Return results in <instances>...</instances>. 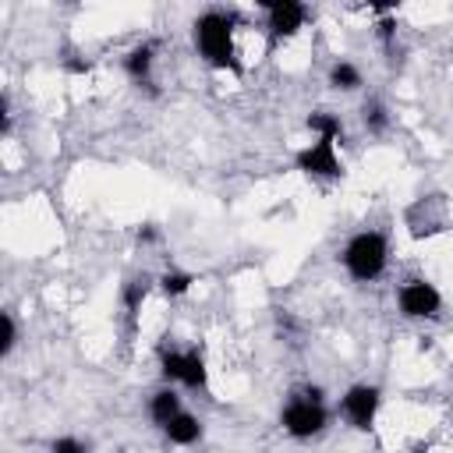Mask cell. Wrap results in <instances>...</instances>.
<instances>
[{
	"mask_svg": "<svg viewBox=\"0 0 453 453\" xmlns=\"http://www.w3.org/2000/svg\"><path fill=\"white\" fill-rule=\"evenodd\" d=\"M195 46L212 67L241 74V64L234 53V14H219V11L202 14L195 21Z\"/></svg>",
	"mask_w": 453,
	"mask_h": 453,
	"instance_id": "obj_1",
	"label": "cell"
},
{
	"mask_svg": "<svg viewBox=\"0 0 453 453\" xmlns=\"http://www.w3.org/2000/svg\"><path fill=\"white\" fill-rule=\"evenodd\" d=\"M386 255H389V244L379 230H361L347 241L343 248V265L347 273L357 280V283H368V280H379L382 269H386Z\"/></svg>",
	"mask_w": 453,
	"mask_h": 453,
	"instance_id": "obj_2",
	"label": "cell"
},
{
	"mask_svg": "<svg viewBox=\"0 0 453 453\" xmlns=\"http://www.w3.org/2000/svg\"><path fill=\"white\" fill-rule=\"evenodd\" d=\"M283 428L294 435V439H311L326 428V407H322V396L319 389H308L301 396H294L287 407H283Z\"/></svg>",
	"mask_w": 453,
	"mask_h": 453,
	"instance_id": "obj_3",
	"label": "cell"
},
{
	"mask_svg": "<svg viewBox=\"0 0 453 453\" xmlns=\"http://www.w3.org/2000/svg\"><path fill=\"white\" fill-rule=\"evenodd\" d=\"M294 163H297V170H304L311 177H343V163L336 156V142L333 138L311 142L308 149H301L294 156Z\"/></svg>",
	"mask_w": 453,
	"mask_h": 453,
	"instance_id": "obj_4",
	"label": "cell"
},
{
	"mask_svg": "<svg viewBox=\"0 0 453 453\" xmlns=\"http://www.w3.org/2000/svg\"><path fill=\"white\" fill-rule=\"evenodd\" d=\"M396 301H400V311H403L407 319H432V315L439 311V304H442L439 290H435L428 280H407V283L400 287Z\"/></svg>",
	"mask_w": 453,
	"mask_h": 453,
	"instance_id": "obj_5",
	"label": "cell"
},
{
	"mask_svg": "<svg viewBox=\"0 0 453 453\" xmlns=\"http://www.w3.org/2000/svg\"><path fill=\"white\" fill-rule=\"evenodd\" d=\"M343 414L357 432H372L375 414H379V389L375 386H350L343 393Z\"/></svg>",
	"mask_w": 453,
	"mask_h": 453,
	"instance_id": "obj_6",
	"label": "cell"
},
{
	"mask_svg": "<svg viewBox=\"0 0 453 453\" xmlns=\"http://www.w3.org/2000/svg\"><path fill=\"white\" fill-rule=\"evenodd\" d=\"M265 14H269V28L276 39H290L301 25H304V7L297 0H269L265 4Z\"/></svg>",
	"mask_w": 453,
	"mask_h": 453,
	"instance_id": "obj_7",
	"label": "cell"
},
{
	"mask_svg": "<svg viewBox=\"0 0 453 453\" xmlns=\"http://www.w3.org/2000/svg\"><path fill=\"white\" fill-rule=\"evenodd\" d=\"M163 432H166V439H170L173 446H191V442H198V439H202V421H198L195 414L180 411L173 421H166V425H163Z\"/></svg>",
	"mask_w": 453,
	"mask_h": 453,
	"instance_id": "obj_8",
	"label": "cell"
},
{
	"mask_svg": "<svg viewBox=\"0 0 453 453\" xmlns=\"http://www.w3.org/2000/svg\"><path fill=\"white\" fill-rule=\"evenodd\" d=\"M180 414V396L173 393V389H159V393H152V400H149V418L163 428L166 421H173Z\"/></svg>",
	"mask_w": 453,
	"mask_h": 453,
	"instance_id": "obj_9",
	"label": "cell"
},
{
	"mask_svg": "<svg viewBox=\"0 0 453 453\" xmlns=\"http://www.w3.org/2000/svg\"><path fill=\"white\" fill-rule=\"evenodd\" d=\"M180 382L191 386V389H205L209 372H205V357H202V350H184V375H180Z\"/></svg>",
	"mask_w": 453,
	"mask_h": 453,
	"instance_id": "obj_10",
	"label": "cell"
},
{
	"mask_svg": "<svg viewBox=\"0 0 453 453\" xmlns=\"http://www.w3.org/2000/svg\"><path fill=\"white\" fill-rule=\"evenodd\" d=\"M124 71H127L134 81H149V71H152V46H134V50L124 57Z\"/></svg>",
	"mask_w": 453,
	"mask_h": 453,
	"instance_id": "obj_11",
	"label": "cell"
},
{
	"mask_svg": "<svg viewBox=\"0 0 453 453\" xmlns=\"http://www.w3.org/2000/svg\"><path fill=\"white\" fill-rule=\"evenodd\" d=\"M329 85H333V88H340V92H354V88L361 85V71H357L354 64L340 60V64H333V67H329Z\"/></svg>",
	"mask_w": 453,
	"mask_h": 453,
	"instance_id": "obj_12",
	"label": "cell"
},
{
	"mask_svg": "<svg viewBox=\"0 0 453 453\" xmlns=\"http://www.w3.org/2000/svg\"><path fill=\"white\" fill-rule=\"evenodd\" d=\"M308 127H311L319 138H333V142L343 134V124H340V117L326 113V110H315V113L308 117Z\"/></svg>",
	"mask_w": 453,
	"mask_h": 453,
	"instance_id": "obj_13",
	"label": "cell"
},
{
	"mask_svg": "<svg viewBox=\"0 0 453 453\" xmlns=\"http://www.w3.org/2000/svg\"><path fill=\"white\" fill-rule=\"evenodd\" d=\"M159 372H163L166 382H180V375H184V354L163 347V350H159Z\"/></svg>",
	"mask_w": 453,
	"mask_h": 453,
	"instance_id": "obj_14",
	"label": "cell"
},
{
	"mask_svg": "<svg viewBox=\"0 0 453 453\" xmlns=\"http://www.w3.org/2000/svg\"><path fill=\"white\" fill-rule=\"evenodd\" d=\"M191 283H195L191 273H163V280H159V287H163L166 297H180V294H188Z\"/></svg>",
	"mask_w": 453,
	"mask_h": 453,
	"instance_id": "obj_15",
	"label": "cell"
},
{
	"mask_svg": "<svg viewBox=\"0 0 453 453\" xmlns=\"http://www.w3.org/2000/svg\"><path fill=\"white\" fill-rule=\"evenodd\" d=\"M14 343H18V326H14V315L4 311V315H0V354L7 357V354L14 350Z\"/></svg>",
	"mask_w": 453,
	"mask_h": 453,
	"instance_id": "obj_16",
	"label": "cell"
},
{
	"mask_svg": "<svg viewBox=\"0 0 453 453\" xmlns=\"http://www.w3.org/2000/svg\"><path fill=\"white\" fill-rule=\"evenodd\" d=\"M365 124H368L372 131H382V127H386V113H382L379 103H365Z\"/></svg>",
	"mask_w": 453,
	"mask_h": 453,
	"instance_id": "obj_17",
	"label": "cell"
},
{
	"mask_svg": "<svg viewBox=\"0 0 453 453\" xmlns=\"http://www.w3.org/2000/svg\"><path fill=\"white\" fill-rule=\"evenodd\" d=\"M142 297H145V283H127V290H124V304H127V311H134L138 304H142Z\"/></svg>",
	"mask_w": 453,
	"mask_h": 453,
	"instance_id": "obj_18",
	"label": "cell"
},
{
	"mask_svg": "<svg viewBox=\"0 0 453 453\" xmlns=\"http://www.w3.org/2000/svg\"><path fill=\"white\" fill-rule=\"evenodd\" d=\"M50 453H88L78 439H71V435H64V439H57L53 446H50Z\"/></svg>",
	"mask_w": 453,
	"mask_h": 453,
	"instance_id": "obj_19",
	"label": "cell"
},
{
	"mask_svg": "<svg viewBox=\"0 0 453 453\" xmlns=\"http://www.w3.org/2000/svg\"><path fill=\"white\" fill-rule=\"evenodd\" d=\"M156 237V230L152 226H145V230H138V241H152Z\"/></svg>",
	"mask_w": 453,
	"mask_h": 453,
	"instance_id": "obj_20",
	"label": "cell"
},
{
	"mask_svg": "<svg viewBox=\"0 0 453 453\" xmlns=\"http://www.w3.org/2000/svg\"><path fill=\"white\" fill-rule=\"evenodd\" d=\"M414 453H428V449H414Z\"/></svg>",
	"mask_w": 453,
	"mask_h": 453,
	"instance_id": "obj_21",
	"label": "cell"
}]
</instances>
